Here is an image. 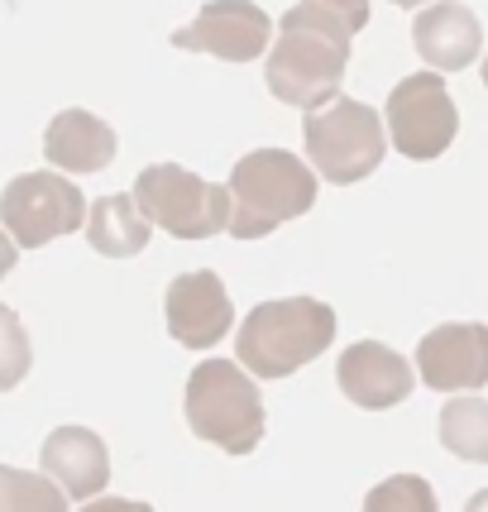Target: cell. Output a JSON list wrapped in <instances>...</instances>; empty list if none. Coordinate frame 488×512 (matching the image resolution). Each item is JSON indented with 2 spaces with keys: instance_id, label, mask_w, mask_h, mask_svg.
<instances>
[{
  "instance_id": "18",
  "label": "cell",
  "mask_w": 488,
  "mask_h": 512,
  "mask_svg": "<svg viewBox=\"0 0 488 512\" xmlns=\"http://www.w3.org/2000/svg\"><path fill=\"white\" fill-rule=\"evenodd\" d=\"M0 512H67V493L48 474L0 465Z\"/></svg>"
},
{
  "instance_id": "7",
  "label": "cell",
  "mask_w": 488,
  "mask_h": 512,
  "mask_svg": "<svg viewBox=\"0 0 488 512\" xmlns=\"http://www.w3.org/2000/svg\"><path fill=\"white\" fill-rule=\"evenodd\" d=\"M87 216V197L63 173H20L5 182V197H0V221L15 249L53 245L58 235H72L77 225H87Z\"/></svg>"
},
{
  "instance_id": "21",
  "label": "cell",
  "mask_w": 488,
  "mask_h": 512,
  "mask_svg": "<svg viewBox=\"0 0 488 512\" xmlns=\"http://www.w3.org/2000/svg\"><path fill=\"white\" fill-rule=\"evenodd\" d=\"M82 512H154V503H139V498H91V503H82Z\"/></svg>"
},
{
  "instance_id": "8",
  "label": "cell",
  "mask_w": 488,
  "mask_h": 512,
  "mask_svg": "<svg viewBox=\"0 0 488 512\" xmlns=\"http://www.w3.org/2000/svg\"><path fill=\"white\" fill-rule=\"evenodd\" d=\"M388 139L402 158H417V163H431L441 158L455 134H460V111L445 91L441 72H412L402 77L398 87L388 91Z\"/></svg>"
},
{
  "instance_id": "5",
  "label": "cell",
  "mask_w": 488,
  "mask_h": 512,
  "mask_svg": "<svg viewBox=\"0 0 488 512\" xmlns=\"http://www.w3.org/2000/svg\"><path fill=\"white\" fill-rule=\"evenodd\" d=\"M134 201L144 221L173 240H211L230 230V187H216L178 163H149L134 178Z\"/></svg>"
},
{
  "instance_id": "11",
  "label": "cell",
  "mask_w": 488,
  "mask_h": 512,
  "mask_svg": "<svg viewBox=\"0 0 488 512\" xmlns=\"http://www.w3.org/2000/svg\"><path fill=\"white\" fill-rule=\"evenodd\" d=\"M163 312H168V335L187 345V350H211L230 335V292H225L221 273L197 268V273H178L168 292H163Z\"/></svg>"
},
{
  "instance_id": "6",
  "label": "cell",
  "mask_w": 488,
  "mask_h": 512,
  "mask_svg": "<svg viewBox=\"0 0 488 512\" xmlns=\"http://www.w3.org/2000/svg\"><path fill=\"white\" fill-rule=\"evenodd\" d=\"M302 144H307L311 168L326 182L345 187V182H364L374 173L383 154H388V134H383V115L364 101L340 96L335 106L316 111L302 120Z\"/></svg>"
},
{
  "instance_id": "1",
  "label": "cell",
  "mask_w": 488,
  "mask_h": 512,
  "mask_svg": "<svg viewBox=\"0 0 488 512\" xmlns=\"http://www.w3.org/2000/svg\"><path fill=\"white\" fill-rule=\"evenodd\" d=\"M316 168L288 149H254L230 168V235L264 240L316 206Z\"/></svg>"
},
{
  "instance_id": "16",
  "label": "cell",
  "mask_w": 488,
  "mask_h": 512,
  "mask_svg": "<svg viewBox=\"0 0 488 512\" xmlns=\"http://www.w3.org/2000/svg\"><path fill=\"white\" fill-rule=\"evenodd\" d=\"M154 225L144 221L134 192H111V197L91 201V216H87V240L96 254L106 259H134L139 249L149 245Z\"/></svg>"
},
{
  "instance_id": "17",
  "label": "cell",
  "mask_w": 488,
  "mask_h": 512,
  "mask_svg": "<svg viewBox=\"0 0 488 512\" xmlns=\"http://www.w3.org/2000/svg\"><path fill=\"white\" fill-rule=\"evenodd\" d=\"M441 446L465 465H488V402L479 393L450 398L441 407Z\"/></svg>"
},
{
  "instance_id": "12",
  "label": "cell",
  "mask_w": 488,
  "mask_h": 512,
  "mask_svg": "<svg viewBox=\"0 0 488 512\" xmlns=\"http://www.w3.org/2000/svg\"><path fill=\"white\" fill-rule=\"evenodd\" d=\"M335 383L345 388V398L364 407V412H388V407H398V402L412 398V388H417V369L398 355V350H388V345H378V340H359L350 345L340 364H335Z\"/></svg>"
},
{
  "instance_id": "3",
  "label": "cell",
  "mask_w": 488,
  "mask_h": 512,
  "mask_svg": "<svg viewBox=\"0 0 488 512\" xmlns=\"http://www.w3.org/2000/svg\"><path fill=\"white\" fill-rule=\"evenodd\" d=\"M345 67H350V39L311 24L292 5L288 15L278 20V39H273V53H268L264 82L273 91V101L316 115L340 101L335 91H340Z\"/></svg>"
},
{
  "instance_id": "9",
  "label": "cell",
  "mask_w": 488,
  "mask_h": 512,
  "mask_svg": "<svg viewBox=\"0 0 488 512\" xmlns=\"http://www.w3.org/2000/svg\"><path fill=\"white\" fill-rule=\"evenodd\" d=\"M268 34L273 24L254 0H211L182 29H173V44L187 53H211L221 63H254L259 53H273Z\"/></svg>"
},
{
  "instance_id": "23",
  "label": "cell",
  "mask_w": 488,
  "mask_h": 512,
  "mask_svg": "<svg viewBox=\"0 0 488 512\" xmlns=\"http://www.w3.org/2000/svg\"><path fill=\"white\" fill-rule=\"evenodd\" d=\"M393 5H407V10H417V5H422L426 10V0H393Z\"/></svg>"
},
{
  "instance_id": "14",
  "label": "cell",
  "mask_w": 488,
  "mask_h": 512,
  "mask_svg": "<svg viewBox=\"0 0 488 512\" xmlns=\"http://www.w3.org/2000/svg\"><path fill=\"white\" fill-rule=\"evenodd\" d=\"M44 474L67 493V498H96L111 484V450L91 426H58L48 431L44 450Z\"/></svg>"
},
{
  "instance_id": "2",
  "label": "cell",
  "mask_w": 488,
  "mask_h": 512,
  "mask_svg": "<svg viewBox=\"0 0 488 512\" xmlns=\"http://www.w3.org/2000/svg\"><path fill=\"white\" fill-rule=\"evenodd\" d=\"M335 340V312L316 297H278L259 302L240 321L235 335V359L254 379H288L302 364L331 350Z\"/></svg>"
},
{
  "instance_id": "10",
  "label": "cell",
  "mask_w": 488,
  "mask_h": 512,
  "mask_svg": "<svg viewBox=\"0 0 488 512\" xmlns=\"http://www.w3.org/2000/svg\"><path fill=\"white\" fill-rule=\"evenodd\" d=\"M417 374L426 388L465 398L488 388V326L484 321H445L422 335L417 345Z\"/></svg>"
},
{
  "instance_id": "19",
  "label": "cell",
  "mask_w": 488,
  "mask_h": 512,
  "mask_svg": "<svg viewBox=\"0 0 488 512\" xmlns=\"http://www.w3.org/2000/svg\"><path fill=\"white\" fill-rule=\"evenodd\" d=\"M359 512H441V503H436V489L422 474H393V479L369 489Z\"/></svg>"
},
{
  "instance_id": "4",
  "label": "cell",
  "mask_w": 488,
  "mask_h": 512,
  "mask_svg": "<svg viewBox=\"0 0 488 512\" xmlns=\"http://www.w3.org/2000/svg\"><path fill=\"white\" fill-rule=\"evenodd\" d=\"M192 436L221 446L225 455H249L264 441V398L240 359H201L182 398Z\"/></svg>"
},
{
  "instance_id": "13",
  "label": "cell",
  "mask_w": 488,
  "mask_h": 512,
  "mask_svg": "<svg viewBox=\"0 0 488 512\" xmlns=\"http://www.w3.org/2000/svg\"><path fill=\"white\" fill-rule=\"evenodd\" d=\"M412 48L431 63V72H460L484 48L479 15L469 5H460V0H436V5L417 10V20H412Z\"/></svg>"
},
{
  "instance_id": "15",
  "label": "cell",
  "mask_w": 488,
  "mask_h": 512,
  "mask_svg": "<svg viewBox=\"0 0 488 512\" xmlns=\"http://www.w3.org/2000/svg\"><path fill=\"white\" fill-rule=\"evenodd\" d=\"M115 149H120L115 130L101 120V115L82 111V106H67V111H58L48 120L44 158L53 168H63V173H77V178L101 173V168L115 163Z\"/></svg>"
},
{
  "instance_id": "22",
  "label": "cell",
  "mask_w": 488,
  "mask_h": 512,
  "mask_svg": "<svg viewBox=\"0 0 488 512\" xmlns=\"http://www.w3.org/2000/svg\"><path fill=\"white\" fill-rule=\"evenodd\" d=\"M465 512H488V489H479L474 498L465 503Z\"/></svg>"
},
{
  "instance_id": "24",
  "label": "cell",
  "mask_w": 488,
  "mask_h": 512,
  "mask_svg": "<svg viewBox=\"0 0 488 512\" xmlns=\"http://www.w3.org/2000/svg\"><path fill=\"white\" fill-rule=\"evenodd\" d=\"M484 87H488V58H484Z\"/></svg>"
},
{
  "instance_id": "20",
  "label": "cell",
  "mask_w": 488,
  "mask_h": 512,
  "mask_svg": "<svg viewBox=\"0 0 488 512\" xmlns=\"http://www.w3.org/2000/svg\"><path fill=\"white\" fill-rule=\"evenodd\" d=\"M297 10L311 24L340 34V39H355L359 29L369 24V0H297Z\"/></svg>"
}]
</instances>
